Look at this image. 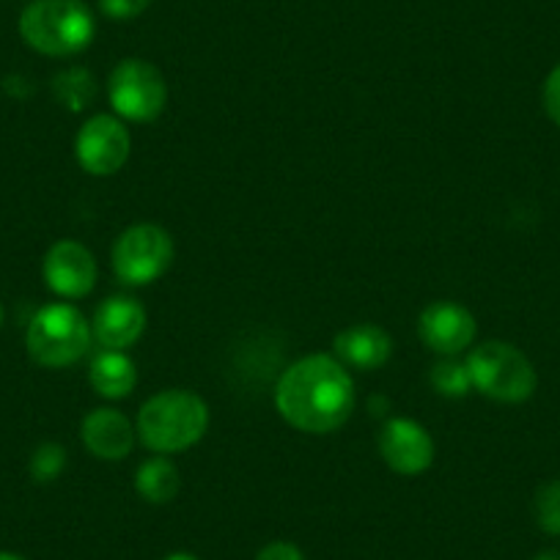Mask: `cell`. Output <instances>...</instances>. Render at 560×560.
I'll return each mask as SVG.
<instances>
[{
	"instance_id": "obj_25",
	"label": "cell",
	"mask_w": 560,
	"mask_h": 560,
	"mask_svg": "<svg viewBox=\"0 0 560 560\" xmlns=\"http://www.w3.org/2000/svg\"><path fill=\"white\" fill-rule=\"evenodd\" d=\"M536 560H560V552H541Z\"/></svg>"
},
{
	"instance_id": "obj_10",
	"label": "cell",
	"mask_w": 560,
	"mask_h": 560,
	"mask_svg": "<svg viewBox=\"0 0 560 560\" xmlns=\"http://www.w3.org/2000/svg\"><path fill=\"white\" fill-rule=\"evenodd\" d=\"M380 454L398 476H420L434 462V440L418 420L390 418L382 427Z\"/></svg>"
},
{
	"instance_id": "obj_4",
	"label": "cell",
	"mask_w": 560,
	"mask_h": 560,
	"mask_svg": "<svg viewBox=\"0 0 560 560\" xmlns=\"http://www.w3.org/2000/svg\"><path fill=\"white\" fill-rule=\"evenodd\" d=\"M91 325L74 305L50 303L31 319L28 354L45 369H67L78 363L91 347Z\"/></svg>"
},
{
	"instance_id": "obj_13",
	"label": "cell",
	"mask_w": 560,
	"mask_h": 560,
	"mask_svg": "<svg viewBox=\"0 0 560 560\" xmlns=\"http://www.w3.org/2000/svg\"><path fill=\"white\" fill-rule=\"evenodd\" d=\"M80 438L91 456L102 462H121L132 451L135 432L124 412L110 407L91 409L80 423Z\"/></svg>"
},
{
	"instance_id": "obj_8",
	"label": "cell",
	"mask_w": 560,
	"mask_h": 560,
	"mask_svg": "<svg viewBox=\"0 0 560 560\" xmlns=\"http://www.w3.org/2000/svg\"><path fill=\"white\" fill-rule=\"evenodd\" d=\"M129 129L116 116H94L80 127L74 140V158L91 176H110L129 160Z\"/></svg>"
},
{
	"instance_id": "obj_11",
	"label": "cell",
	"mask_w": 560,
	"mask_h": 560,
	"mask_svg": "<svg viewBox=\"0 0 560 560\" xmlns=\"http://www.w3.org/2000/svg\"><path fill=\"white\" fill-rule=\"evenodd\" d=\"M476 316L465 305L451 303V300L432 303L420 314L418 322L420 341L427 343L432 352L445 354V358H454V354L465 352L476 341Z\"/></svg>"
},
{
	"instance_id": "obj_18",
	"label": "cell",
	"mask_w": 560,
	"mask_h": 560,
	"mask_svg": "<svg viewBox=\"0 0 560 560\" xmlns=\"http://www.w3.org/2000/svg\"><path fill=\"white\" fill-rule=\"evenodd\" d=\"M432 387L445 398H465L472 390L470 371L467 363H456V360H443L432 369Z\"/></svg>"
},
{
	"instance_id": "obj_26",
	"label": "cell",
	"mask_w": 560,
	"mask_h": 560,
	"mask_svg": "<svg viewBox=\"0 0 560 560\" xmlns=\"http://www.w3.org/2000/svg\"><path fill=\"white\" fill-rule=\"evenodd\" d=\"M0 560H25V558H20V555L14 552H0Z\"/></svg>"
},
{
	"instance_id": "obj_17",
	"label": "cell",
	"mask_w": 560,
	"mask_h": 560,
	"mask_svg": "<svg viewBox=\"0 0 560 560\" xmlns=\"http://www.w3.org/2000/svg\"><path fill=\"white\" fill-rule=\"evenodd\" d=\"M52 94L67 110L80 113L96 100V78L89 69H67V72L56 74V80H52Z\"/></svg>"
},
{
	"instance_id": "obj_7",
	"label": "cell",
	"mask_w": 560,
	"mask_h": 560,
	"mask_svg": "<svg viewBox=\"0 0 560 560\" xmlns=\"http://www.w3.org/2000/svg\"><path fill=\"white\" fill-rule=\"evenodd\" d=\"M113 110L127 121H154L168 105V85L163 72L143 58L118 63L107 83Z\"/></svg>"
},
{
	"instance_id": "obj_21",
	"label": "cell",
	"mask_w": 560,
	"mask_h": 560,
	"mask_svg": "<svg viewBox=\"0 0 560 560\" xmlns=\"http://www.w3.org/2000/svg\"><path fill=\"white\" fill-rule=\"evenodd\" d=\"M152 0H100V9L110 20H135L147 12Z\"/></svg>"
},
{
	"instance_id": "obj_24",
	"label": "cell",
	"mask_w": 560,
	"mask_h": 560,
	"mask_svg": "<svg viewBox=\"0 0 560 560\" xmlns=\"http://www.w3.org/2000/svg\"><path fill=\"white\" fill-rule=\"evenodd\" d=\"M165 560H198V558H196V555H190V552H174V555H168Z\"/></svg>"
},
{
	"instance_id": "obj_5",
	"label": "cell",
	"mask_w": 560,
	"mask_h": 560,
	"mask_svg": "<svg viewBox=\"0 0 560 560\" xmlns=\"http://www.w3.org/2000/svg\"><path fill=\"white\" fill-rule=\"evenodd\" d=\"M472 390L503 404H520L536 393L538 376L530 360L505 341H487L467 358Z\"/></svg>"
},
{
	"instance_id": "obj_12",
	"label": "cell",
	"mask_w": 560,
	"mask_h": 560,
	"mask_svg": "<svg viewBox=\"0 0 560 560\" xmlns=\"http://www.w3.org/2000/svg\"><path fill=\"white\" fill-rule=\"evenodd\" d=\"M147 330V311L135 298H110L96 308L91 332L100 341V347L124 349L135 347Z\"/></svg>"
},
{
	"instance_id": "obj_20",
	"label": "cell",
	"mask_w": 560,
	"mask_h": 560,
	"mask_svg": "<svg viewBox=\"0 0 560 560\" xmlns=\"http://www.w3.org/2000/svg\"><path fill=\"white\" fill-rule=\"evenodd\" d=\"M67 467V451L58 443H42L31 456V476L36 483H50Z\"/></svg>"
},
{
	"instance_id": "obj_9",
	"label": "cell",
	"mask_w": 560,
	"mask_h": 560,
	"mask_svg": "<svg viewBox=\"0 0 560 560\" xmlns=\"http://www.w3.org/2000/svg\"><path fill=\"white\" fill-rule=\"evenodd\" d=\"M42 275L52 294L63 300H80L96 287V258L80 242L61 240L47 250Z\"/></svg>"
},
{
	"instance_id": "obj_23",
	"label": "cell",
	"mask_w": 560,
	"mask_h": 560,
	"mask_svg": "<svg viewBox=\"0 0 560 560\" xmlns=\"http://www.w3.org/2000/svg\"><path fill=\"white\" fill-rule=\"evenodd\" d=\"M256 560H305L303 549L292 541H272L256 555Z\"/></svg>"
},
{
	"instance_id": "obj_3",
	"label": "cell",
	"mask_w": 560,
	"mask_h": 560,
	"mask_svg": "<svg viewBox=\"0 0 560 560\" xmlns=\"http://www.w3.org/2000/svg\"><path fill=\"white\" fill-rule=\"evenodd\" d=\"M94 34V14L83 0H34L20 14V36L42 56H78L91 45Z\"/></svg>"
},
{
	"instance_id": "obj_2",
	"label": "cell",
	"mask_w": 560,
	"mask_h": 560,
	"mask_svg": "<svg viewBox=\"0 0 560 560\" xmlns=\"http://www.w3.org/2000/svg\"><path fill=\"white\" fill-rule=\"evenodd\" d=\"M207 429V401L182 387L158 393L138 412V438L154 454H179L192 448Z\"/></svg>"
},
{
	"instance_id": "obj_6",
	"label": "cell",
	"mask_w": 560,
	"mask_h": 560,
	"mask_svg": "<svg viewBox=\"0 0 560 560\" xmlns=\"http://www.w3.org/2000/svg\"><path fill=\"white\" fill-rule=\"evenodd\" d=\"M174 264V240L163 225L138 223L113 245V272L127 287H149Z\"/></svg>"
},
{
	"instance_id": "obj_16",
	"label": "cell",
	"mask_w": 560,
	"mask_h": 560,
	"mask_svg": "<svg viewBox=\"0 0 560 560\" xmlns=\"http://www.w3.org/2000/svg\"><path fill=\"white\" fill-rule=\"evenodd\" d=\"M179 470L171 459L165 456H154V459H147L138 467V476H135V489L147 503L163 505L171 503V500L179 494Z\"/></svg>"
},
{
	"instance_id": "obj_15",
	"label": "cell",
	"mask_w": 560,
	"mask_h": 560,
	"mask_svg": "<svg viewBox=\"0 0 560 560\" xmlns=\"http://www.w3.org/2000/svg\"><path fill=\"white\" fill-rule=\"evenodd\" d=\"M91 385L105 398H124L138 385V371L135 363L124 352L105 349L100 358L91 363Z\"/></svg>"
},
{
	"instance_id": "obj_14",
	"label": "cell",
	"mask_w": 560,
	"mask_h": 560,
	"mask_svg": "<svg viewBox=\"0 0 560 560\" xmlns=\"http://www.w3.org/2000/svg\"><path fill=\"white\" fill-rule=\"evenodd\" d=\"M336 354L343 365H352L358 371H374L390 360L393 341L382 327L376 325H354L336 336Z\"/></svg>"
},
{
	"instance_id": "obj_19",
	"label": "cell",
	"mask_w": 560,
	"mask_h": 560,
	"mask_svg": "<svg viewBox=\"0 0 560 560\" xmlns=\"http://www.w3.org/2000/svg\"><path fill=\"white\" fill-rule=\"evenodd\" d=\"M533 514H536L538 527L549 536H560V481H547L538 487L536 500H533Z\"/></svg>"
},
{
	"instance_id": "obj_27",
	"label": "cell",
	"mask_w": 560,
	"mask_h": 560,
	"mask_svg": "<svg viewBox=\"0 0 560 560\" xmlns=\"http://www.w3.org/2000/svg\"><path fill=\"white\" fill-rule=\"evenodd\" d=\"M0 327H3V305H0Z\"/></svg>"
},
{
	"instance_id": "obj_1",
	"label": "cell",
	"mask_w": 560,
	"mask_h": 560,
	"mask_svg": "<svg viewBox=\"0 0 560 560\" xmlns=\"http://www.w3.org/2000/svg\"><path fill=\"white\" fill-rule=\"evenodd\" d=\"M275 407L298 432L330 434L352 415L354 382L341 360L308 354L283 371L275 387Z\"/></svg>"
},
{
	"instance_id": "obj_22",
	"label": "cell",
	"mask_w": 560,
	"mask_h": 560,
	"mask_svg": "<svg viewBox=\"0 0 560 560\" xmlns=\"http://www.w3.org/2000/svg\"><path fill=\"white\" fill-rule=\"evenodd\" d=\"M544 110L560 127V63L547 74V83H544Z\"/></svg>"
}]
</instances>
